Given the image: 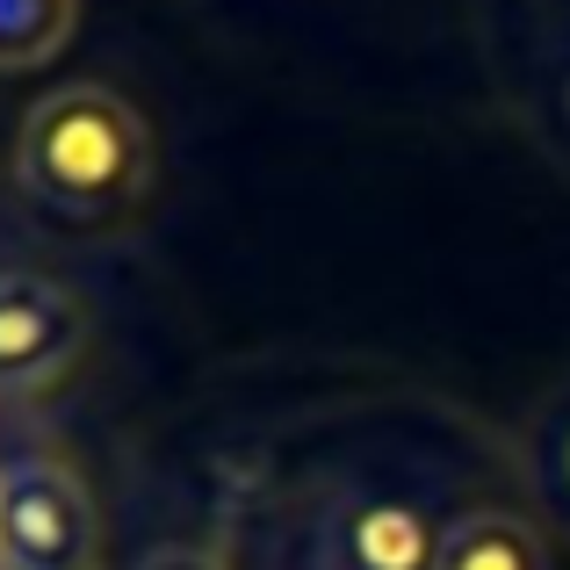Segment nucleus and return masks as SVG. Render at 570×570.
Returning <instances> with one entry per match:
<instances>
[{"mask_svg": "<svg viewBox=\"0 0 570 570\" xmlns=\"http://www.w3.org/2000/svg\"><path fill=\"white\" fill-rule=\"evenodd\" d=\"M14 188L58 217H109L153 188L145 116L116 87L72 80L43 95L14 130Z\"/></svg>", "mask_w": 570, "mask_h": 570, "instance_id": "nucleus-1", "label": "nucleus"}, {"mask_svg": "<svg viewBox=\"0 0 570 570\" xmlns=\"http://www.w3.org/2000/svg\"><path fill=\"white\" fill-rule=\"evenodd\" d=\"M95 549L101 520L72 462H0V570H95Z\"/></svg>", "mask_w": 570, "mask_h": 570, "instance_id": "nucleus-2", "label": "nucleus"}, {"mask_svg": "<svg viewBox=\"0 0 570 570\" xmlns=\"http://www.w3.org/2000/svg\"><path fill=\"white\" fill-rule=\"evenodd\" d=\"M441 528L412 491L390 484H347L311 528V570H433Z\"/></svg>", "mask_w": 570, "mask_h": 570, "instance_id": "nucleus-3", "label": "nucleus"}, {"mask_svg": "<svg viewBox=\"0 0 570 570\" xmlns=\"http://www.w3.org/2000/svg\"><path fill=\"white\" fill-rule=\"evenodd\" d=\"M87 347L80 289L29 267H0V397H37Z\"/></svg>", "mask_w": 570, "mask_h": 570, "instance_id": "nucleus-4", "label": "nucleus"}, {"mask_svg": "<svg viewBox=\"0 0 570 570\" xmlns=\"http://www.w3.org/2000/svg\"><path fill=\"white\" fill-rule=\"evenodd\" d=\"M433 570H549V542L534 534V520L505 513V505H470L441 528Z\"/></svg>", "mask_w": 570, "mask_h": 570, "instance_id": "nucleus-5", "label": "nucleus"}, {"mask_svg": "<svg viewBox=\"0 0 570 570\" xmlns=\"http://www.w3.org/2000/svg\"><path fill=\"white\" fill-rule=\"evenodd\" d=\"M80 29V0H0V72L58 58Z\"/></svg>", "mask_w": 570, "mask_h": 570, "instance_id": "nucleus-6", "label": "nucleus"}, {"mask_svg": "<svg viewBox=\"0 0 570 570\" xmlns=\"http://www.w3.org/2000/svg\"><path fill=\"white\" fill-rule=\"evenodd\" d=\"M138 570H224L217 549H188V542H167V549H153Z\"/></svg>", "mask_w": 570, "mask_h": 570, "instance_id": "nucleus-7", "label": "nucleus"}, {"mask_svg": "<svg viewBox=\"0 0 570 570\" xmlns=\"http://www.w3.org/2000/svg\"><path fill=\"white\" fill-rule=\"evenodd\" d=\"M563 484H570V433H563Z\"/></svg>", "mask_w": 570, "mask_h": 570, "instance_id": "nucleus-8", "label": "nucleus"}]
</instances>
